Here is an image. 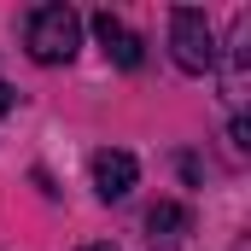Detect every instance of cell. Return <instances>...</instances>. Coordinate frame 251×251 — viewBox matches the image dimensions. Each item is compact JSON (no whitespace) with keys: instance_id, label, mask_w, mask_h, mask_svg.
Masks as SVG:
<instances>
[{"instance_id":"3","label":"cell","mask_w":251,"mask_h":251,"mask_svg":"<svg viewBox=\"0 0 251 251\" xmlns=\"http://www.w3.org/2000/svg\"><path fill=\"white\" fill-rule=\"evenodd\" d=\"M134 181H140V164L128 152H117V146L94 152V187H100V199H123Z\"/></svg>"},{"instance_id":"5","label":"cell","mask_w":251,"mask_h":251,"mask_svg":"<svg viewBox=\"0 0 251 251\" xmlns=\"http://www.w3.org/2000/svg\"><path fill=\"white\" fill-rule=\"evenodd\" d=\"M146 222H152V234H170V228H187V210L181 204H152Z\"/></svg>"},{"instance_id":"7","label":"cell","mask_w":251,"mask_h":251,"mask_svg":"<svg viewBox=\"0 0 251 251\" xmlns=\"http://www.w3.org/2000/svg\"><path fill=\"white\" fill-rule=\"evenodd\" d=\"M6 111H12V88L0 82V117H6Z\"/></svg>"},{"instance_id":"6","label":"cell","mask_w":251,"mask_h":251,"mask_svg":"<svg viewBox=\"0 0 251 251\" xmlns=\"http://www.w3.org/2000/svg\"><path fill=\"white\" fill-rule=\"evenodd\" d=\"M76 251H117L111 240H88V246H76Z\"/></svg>"},{"instance_id":"2","label":"cell","mask_w":251,"mask_h":251,"mask_svg":"<svg viewBox=\"0 0 251 251\" xmlns=\"http://www.w3.org/2000/svg\"><path fill=\"white\" fill-rule=\"evenodd\" d=\"M170 47H176V64L193 70V76L216 64V35H210V18L199 6H176L170 12Z\"/></svg>"},{"instance_id":"1","label":"cell","mask_w":251,"mask_h":251,"mask_svg":"<svg viewBox=\"0 0 251 251\" xmlns=\"http://www.w3.org/2000/svg\"><path fill=\"white\" fill-rule=\"evenodd\" d=\"M76 41H82V18H76L70 6H41V12L29 18V59L64 64L76 53Z\"/></svg>"},{"instance_id":"4","label":"cell","mask_w":251,"mask_h":251,"mask_svg":"<svg viewBox=\"0 0 251 251\" xmlns=\"http://www.w3.org/2000/svg\"><path fill=\"white\" fill-rule=\"evenodd\" d=\"M94 35H100V47H105L111 59L123 64V70H134V64H140V35L128 29L123 18H111V12H94Z\"/></svg>"}]
</instances>
